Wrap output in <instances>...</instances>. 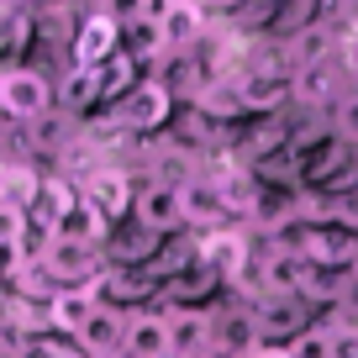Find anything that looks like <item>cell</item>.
<instances>
[{"label":"cell","mask_w":358,"mask_h":358,"mask_svg":"<svg viewBox=\"0 0 358 358\" xmlns=\"http://www.w3.org/2000/svg\"><path fill=\"white\" fill-rule=\"evenodd\" d=\"M164 353H174V348H169V316H164V306L137 311L132 327H127V358H164Z\"/></svg>","instance_id":"19"},{"label":"cell","mask_w":358,"mask_h":358,"mask_svg":"<svg viewBox=\"0 0 358 358\" xmlns=\"http://www.w3.org/2000/svg\"><path fill=\"white\" fill-rule=\"evenodd\" d=\"M322 22V0H290V6H285L280 0V16H274V43H295V37L306 32V27H316Z\"/></svg>","instance_id":"21"},{"label":"cell","mask_w":358,"mask_h":358,"mask_svg":"<svg viewBox=\"0 0 358 358\" xmlns=\"http://www.w3.org/2000/svg\"><path fill=\"white\" fill-rule=\"evenodd\" d=\"M201 358H248V353H237V348H227V343H211Z\"/></svg>","instance_id":"25"},{"label":"cell","mask_w":358,"mask_h":358,"mask_svg":"<svg viewBox=\"0 0 358 358\" xmlns=\"http://www.w3.org/2000/svg\"><path fill=\"white\" fill-rule=\"evenodd\" d=\"M164 253V237L148 232L143 222H127L111 232V243H106V264L116 268H153V258Z\"/></svg>","instance_id":"14"},{"label":"cell","mask_w":358,"mask_h":358,"mask_svg":"<svg viewBox=\"0 0 358 358\" xmlns=\"http://www.w3.org/2000/svg\"><path fill=\"white\" fill-rule=\"evenodd\" d=\"M95 311H101V295L95 290H58L53 301H48V327H53V337H64V343L79 348V332L90 327Z\"/></svg>","instance_id":"15"},{"label":"cell","mask_w":358,"mask_h":358,"mask_svg":"<svg viewBox=\"0 0 358 358\" xmlns=\"http://www.w3.org/2000/svg\"><path fill=\"white\" fill-rule=\"evenodd\" d=\"M164 358H185V353H164Z\"/></svg>","instance_id":"29"},{"label":"cell","mask_w":358,"mask_h":358,"mask_svg":"<svg viewBox=\"0 0 358 358\" xmlns=\"http://www.w3.org/2000/svg\"><path fill=\"white\" fill-rule=\"evenodd\" d=\"M6 301H11V285H6V280H0V311H6Z\"/></svg>","instance_id":"27"},{"label":"cell","mask_w":358,"mask_h":358,"mask_svg":"<svg viewBox=\"0 0 358 358\" xmlns=\"http://www.w3.org/2000/svg\"><path fill=\"white\" fill-rule=\"evenodd\" d=\"M79 190H85V201L95 206L116 232V227H127L137 216V190H143V179L132 174V164H101L95 174L79 179Z\"/></svg>","instance_id":"2"},{"label":"cell","mask_w":358,"mask_h":358,"mask_svg":"<svg viewBox=\"0 0 358 358\" xmlns=\"http://www.w3.org/2000/svg\"><path fill=\"white\" fill-rule=\"evenodd\" d=\"M111 358H127V353H111Z\"/></svg>","instance_id":"30"},{"label":"cell","mask_w":358,"mask_h":358,"mask_svg":"<svg viewBox=\"0 0 358 358\" xmlns=\"http://www.w3.org/2000/svg\"><path fill=\"white\" fill-rule=\"evenodd\" d=\"M122 53V6H85V22L74 32V69H106Z\"/></svg>","instance_id":"5"},{"label":"cell","mask_w":358,"mask_h":358,"mask_svg":"<svg viewBox=\"0 0 358 358\" xmlns=\"http://www.w3.org/2000/svg\"><path fill=\"white\" fill-rule=\"evenodd\" d=\"M37 258H43L48 280H53L58 290H95V280L106 274V253L101 248L74 243V237H53Z\"/></svg>","instance_id":"6"},{"label":"cell","mask_w":358,"mask_h":358,"mask_svg":"<svg viewBox=\"0 0 358 358\" xmlns=\"http://www.w3.org/2000/svg\"><path fill=\"white\" fill-rule=\"evenodd\" d=\"M206 179H211V190L222 195V206H227V216H232L237 227L253 216V206H258V195H264V185H258V174L248 164H237L232 153L227 158H216V164H206Z\"/></svg>","instance_id":"10"},{"label":"cell","mask_w":358,"mask_h":358,"mask_svg":"<svg viewBox=\"0 0 358 358\" xmlns=\"http://www.w3.org/2000/svg\"><path fill=\"white\" fill-rule=\"evenodd\" d=\"M290 358H332V337H327V322L311 327L301 343H290Z\"/></svg>","instance_id":"23"},{"label":"cell","mask_w":358,"mask_h":358,"mask_svg":"<svg viewBox=\"0 0 358 358\" xmlns=\"http://www.w3.org/2000/svg\"><path fill=\"white\" fill-rule=\"evenodd\" d=\"M95 295H101V306H116V311L137 316V311L164 306V280H158L153 268H116V264H106V274L95 280Z\"/></svg>","instance_id":"7"},{"label":"cell","mask_w":358,"mask_h":358,"mask_svg":"<svg viewBox=\"0 0 358 358\" xmlns=\"http://www.w3.org/2000/svg\"><path fill=\"white\" fill-rule=\"evenodd\" d=\"M169 316V348L185 358H201L206 348L216 343V311H179V306H164Z\"/></svg>","instance_id":"16"},{"label":"cell","mask_w":358,"mask_h":358,"mask_svg":"<svg viewBox=\"0 0 358 358\" xmlns=\"http://www.w3.org/2000/svg\"><path fill=\"white\" fill-rule=\"evenodd\" d=\"M332 132L343 137L348 148H358V90H348L343 101H337V111H332Z\"/></svg>","instance_id":"22"},{"label":"cell","mask_w":358,"mask_h":358,"mask_svg":"<svg viewBox=\"0 0 358 358\" xmlns=\"http://www.w3.org/2000/svg\"><path fill=\"white\" fill-rule=\"evenodd\" d=\"M253 316H258V337H264V348H290V343H301L311 327H322V316H316L301 295H268V301H253Z\"/></svg>","instance_id":"8"},{"label":"cell","mask_w":358,"mask_h":358,"mask_svg":"<svg viewBox=\"0 0 358 358\" xmlns=\"http://www.w3.org/2000/svg\"><path fill=\"white\" fill-rule=\"evenodd\" d=\"M58 111L69 116H95L106 111V95H101V69H69L64 79H58Z\"/></svg>","instance_id":"18"},{"label":"cell","mask_w":358,"mask_h":358,"mask_svg":"<svg viewBox=\"0 0 358 358\" xmlns=\"http://www.w3.org/2000/svg\"><path fill=\"white\" fill-rule=\"evenodd\" d=\"M285 243H290L311 268L358 274V232H348V227H295Z\"/></svg>","instance_id":"4"},{"label":"cell","mask_w":358,"mask_h":358,"mask_svg":"<svg viewBox=\"0 0 358 358\" xmlns=\"http://www.w3.org/2000/svg\"><path fill=\"white\" fill-rule=\"evenodd\" d=\"M0 69H6V32H0Z\"/></svg>","instance_id":"28"},{"label":"cell","mask_w":358,"mask_h":358,"mask_svg":"<svg viewBox=\"0 0 358 358\" xmlns=\"http://www.w3.org/2000/svg\"><path fill=\"white\" fill-rule=\"evenodd\" d=\"M158 32H164V53H195L211 32V6H201V0H158Z\"/></svg>","instance_id":"9"},{"label":"cell","mask_w":358,"mask_h":358,"mask_svg":"<svg viewBox=\"0 0 358 358\" xmlns=\"http://www.w3.org/2000/svg\"><path fill=\"white\" fill-rule=\"evenodd\" d=\"M148 232L158 237H179L185 232V201H179L174 185H158V179H143V190H137V216Z\"/></svg>","instance_id":"12"},{"label":"cell","mask_w":358,"mask_h":358,"mask_svg":"<svg viewBox=\"0 0 358 358\" xmlns=\"http://www.w3.org/2000/svg\"><path fill=\"white\" fill-rule=\"evenodd\" d=\"M127 327H132V316H127V311H116V306H101V311L90 316V327L79 332V353H85V358L127 353Z\"/></svg>","instance_id":"17"},{"label":"cell","mask_w":358,"mask_h":358,"mask_svg":"<svg viewBox=\"0 0 358 358\" xmlns=\"http://www.w3.org/2000/svg\"><path fill=\"white\" fill-rule=\"evenodd\" d=\"M116 116H122V127L137 143H153V137H169V127H174V116H179V101H174V90H169L164 79H143V85L116 106Z\"/></svg>","instance_id":"3"},{"label":"cell","mask_w":358,"mask_h":358,"mask_svg":"<svg viewBox=\"0 0 358 358\" xmlns=\"http://www.w3.org/2000/svg\"><path fill=\"white\" fill-rule=\"evenodd\" d=\"M58 111V79L37 74V69L16 64V69H0V122L27 127L37 116Z\"/></svg>","instance_id":"1"},{"label":"cell","mask_w":358,"mask_h":358,"mask_svg":"<svg viewBox=\"0 0 358 358\" xmlns=\"http://www.w3.org/2000/svg\"><path fill=\"white\" fill-rule=\"evenodd\" d=\"M122 48L143 69H153L164 58V32H158V0H132L122 6Z\"/></svg>","instance_id":"11"},{"label":"cell","mask_w":358,"mask_h":358,"mask_svg":"<svg viewBox=\"0 0 358 358\" xmlns=\"http://www.w3.org/2000/svg\"><path fill=\"white\" fill-rule=\"evenodd\" d=\"M179 201H185V232L190 237H211V232H222V227H237L232 216H227V206H222V195L211 190V179H190L185 190H179Z\"/></svg>","instance_id":"13"},{"label":"cell","mask_w":358,"mask_h":358,"mask_svg":"<svg viewBox=\"0 0 358 358\" xmlns=\"http://www.w3.org/2000/svg\"><path fill=\"white\" fill-rule=\"evenodd\" d=\"M332 358H358V322H327Z\"/></svg>","instance_id":"24"},{"label":"cell","mask_w":358,"mask_h":358,"mask_svg":"<svg viewBox=\"0 0 358 358\" xmlns=\"http://www.w3.org/2000/svg\"><path fill=\"white\" fill-rule=\"evenodd\" d=\"M143 79H148V69H143V64H137V58L122 48V53H116L111 64L101 69V95H106V111H116V106H122L137 85H143Z\"/></svg>","instance_id":"20"},{"label":"cell","mask_w":358,"mask_h":358,"mask_svg":"<svg viewBox=\"0 0 358 358\" xmlns=\"http://www.w3.org/2000/svg\"><path fill=\"white\" fill-rule=\"evenodd\" d=\"M248 358H290V348H258V353H248Z\"/></svg>","instance_id":"26"}]
</instances>
